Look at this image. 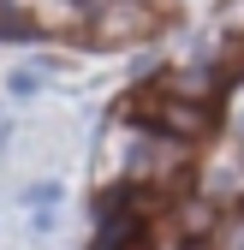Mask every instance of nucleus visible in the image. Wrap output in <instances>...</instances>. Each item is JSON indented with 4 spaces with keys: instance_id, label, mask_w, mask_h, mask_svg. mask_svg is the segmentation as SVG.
Here are the masks:
<instances>
[{
    "instance_id": "20e7f679",
    "label": "nucleus",
    "mask_w": 244,
    "mask_h": 250,
    "mask_svg": "<svg viewBox=\"0 0 244 250\" xmlns=\"http://www.w3.org/2000/svg\"><path fill=\"white\" fill-rule=\"evenodd\" d=\"M226 54H232V60H238V66H244V36H238V42H232V48H226Z\"/></svg>"
},
{
    "instance_id": "f257e3e1",
    "label": "nucleus",
    "mask_w": 244,
    "mask_h": 250,
    "mask_svg": "<svg viewBox=\"0 0 244 250\" xmlns=\"http://www.w3.org/2000/svg\"><path fill=\"white\" fill-rule=\"evenodd\" d=\"M125 113L131 119H143V125H155V131H167V137H203L208 125H215V107L208 102H185V96H149V89H137V96L125 102Z\"/></svg>"
},
{
    "instance_id": "7ed1b4c3",
    "label": "nucleus",
    "mask_w": 244,
    "mask_h": 250,
    "mask_svg": "<svg viewBox=\"0 0 244 250\" xmlns=\"http://www.w3.org/2000/svg\"><path fill=\"white\" fill-rule=\"evenodd\" d=\"M143 24H149V12H143V6H131V12H102L96 36H137Z\"/></svg>"
},
{
    "instance_id": "f03ea898",
    "label": "nucleus",
    "mask_w": 244,
    "mask_h": 250,
    "mask_svg": "<svg viewBox=\"0 0 244 250\" xmlns=\"http://www.w3.org/2000/svg\"><path fill=\"white\" fill-rule=\"evenodd\" d=\"M0 36H18V42H30V36H42V24L30 18L24 6H12V0H0Z\"/></svg>"
}]
</instances>
